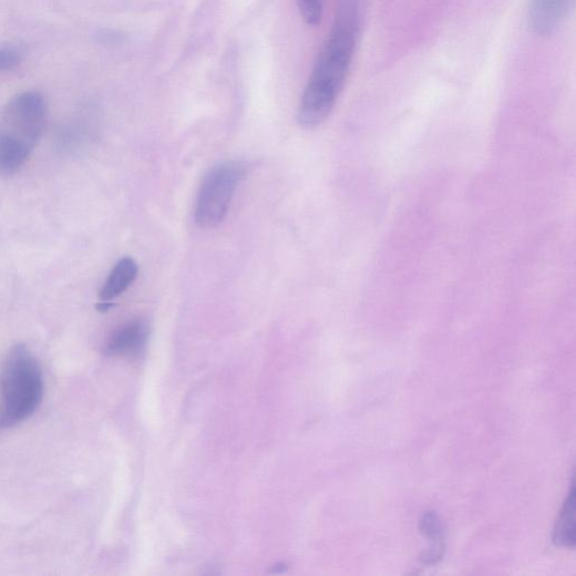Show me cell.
<instances>
[{
    "instance_id": "obj_1",
    "label": "cell",
    "mask_w": 576,
    "mask_h": 576,
    "mask_svg": "<svg viewBox=\"0 0 576 576\" xmlns=\"http://www.w3.org/2000/svg\"><path fill=\"white\" fill-rule=\"evenodd\" d=\"M359 0H340L332 30L305 90L298 120L315 128L332 113L349 75L358 37Z\"/></svg>"
},
{
    "instance_id": "obj_2",
    "label": "cell",
    "mask_w": 576,
    "mask_h": 576,
    "mask_svg": "<svg viewBox=\"0 0 576 576\" xmlns=\"http://www.w3.org/2000/svg\"><path fill=\"white\" fill-rule=\"evenodd\" d=\"M48 120L44 97L25 92L13 97L0 114V177L19 173L42 137Z\"/></svg>"
},
{
    "instance_id": "obj_3",
    "label": "cell",
    "mask_w": 576,
    "mask_h": 576,
    "mask_svg": "<svg viewBox=\"0 0 576 576\" xmlns=\"http://www.w3.org/2000/svg\"><path fill=\"white\" fill-rule=\"evenodd\" d=\"M44 380L38 359L27 344H16L0 374V428L16 426L40 407Z\"/></svg>"
},
{
    "instance_id": "obj_4",
    "label": "cell",
    "mask_w": 576,
    "mask_h": 576,
    "mask_svg": "<svg viewBox=\"0 0 576 576\" xmlns=\"http://www.w3.org/2000/svg\"><path fill=\"white\" fill-rule=\"evenodd\" d=\"M247 175L241 162H226L212 167L204 176L195 200V222L203 229L224 223L239 184Z\"/></svg>"
},
{
    "instance_id": "obj_5",
    "label": "cell",
    "mask_w": 576,
    "mask_h": 576,
    "mask_svg": "<svg viewBox=\"0 0 576 576\" xmlns=\"http://www.w3.org/2000/svg\"><path fill=\"white\" fill-rule=\"evenodd\" d=\"M574 7V0H531L528 25L539 35L553 34Z\"/></svg>"
},
{
    "instance_id": "obj_6",
    "label": "cell",
    "mask_w": 576,
    "mask_h": 576,
    "mask_svg": "<svg viewBox=\"0 0 576 576\" xmlns=\"http://www.w3.org/2000/svg\"><path fill=\"white\" fill-rule=\"evenodd\" d=\"M150 333V325L146 321H131L111 335L105 351L109 354H138L146 348Z\"/></svg>"
},
{
    "instance_id": "obj_7",
    "label": "cell",
    "mask_w": 576,
    "mask_h": 576,
    "mask_svg": "<svg viewBox=\"0 0 576 576\" xmlns=\"http://www.w3.org/2000/svg\"><path fill=\"white\" fill-rule=\"evenodd\" d=\"M138 274L137 264L128 257L122 258L111 270L100 292L101 302H112L128 290Z\"/></svg>"
},
{
    "instance_id": "obj_8",
    "label": "cell",
    "mask_w": 576,
    "mask_h": 576,
    "mask_svg": "<svg viewBox=\"0 0 576 576\" xmlns=\"http://www.w3.org/2000/svg\"><path fill=\"white\" fill-rule=\"evenodd\" d=\"M420 533L429 541V548L420 556L426 565L439 563L445 554L444 526L435 512H426L419 523Z\"/></svg>"
},
{
    "instance_id": "obj_9",
    "label": "cell",
    "mask_w": 576,
    "mask_h": 576,
    "mask_svg": "<svg viewBox=\"0 0 576 576\" xmlns=\"http://www.w3.org/2000/svg\"><path fill=\"white\" fill-rule=\"evenodd\" d=\"M553 542L560 547L575 545V491L570 490L562 510L553 535Z\"/></svg>"
},
{
    "instance_id": "obj_10",
    "label": "cell",
    "mask_w": 576,
    "mask_h": 576,
    "mask_svg": "<svg viewBox=\"0 0 576 576\" xmlns=\"http://www.w3.org/2000/svg\"><path fill=\"white\" fill-rule=\"evenodd\" d=\"M24 50L14 44L0 45V71L17 69L24 60Z\"/></svg>"
}]
</instances>
